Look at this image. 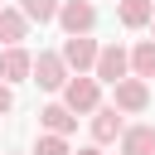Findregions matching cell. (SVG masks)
Wrapping results in <instances>:
<instances>
[{"mask_svg": "<svg viewBox=\"0 0 155 155\" xmlns=\"http://www.w3.org/2000/svg\"><path fill=\"white\" fill-rule=\"evenodd\" d=\"M111 107H116V111H145V107H150V87H145L140 78H121Z\"/></svg>", "mask_w": 155, "mask_h": 155, "instance_id": "cell-6", "label": "cell"}, {"mask_svg": "<svg viewBox=\"0 0 155 155\" xmlns=\"http://www.w3.org/2000/svg\"><path fill=\"white\" fill-rule=\"evenodd\" d=\"M121 155H155V126H126L121 131Z\"/></svg>", "mask_w": 155, "mask_h": 155, "instance_id": "cell-10", "label": "cell"}, {"mask_svg": "<svg viewBox=\"0 0 155 155\" xmlns=\"http://www.w3.org/2000/svg\"><path fill=\"white\" fill-rule=\"evenodd\" d=\"M10 111H15V92L0 82V116H10Z\"/></svg>", "mask_w": 155, "mask_h": 155, "instance_id": "cell-16", "label": "cell"}, {"mask_svg": "<svg viewBox=\"0 0 155 155\" xmlns=\"http://www.w3.org/2000/svg\"><path fill=\"white\" fill-rule=\"evenodd\" d=\"M121 131H126V126H121V111H116V107H97V111H92V140H97V145L116 140Z\"/></svg>", "mask_w": 155, "mask_h": 155, "instance_id": "cell-8", "label": "cell"}, {"mask_svg": "<svg viewBox=\"0 0 155 155\" xmlns=\"http://www.w3.org/2000/svg\"><path fill=\"white\" fill-rule=\"evenodd\" d=\"M150 44H155V15H150Z\"/></svg>", "mask_w": 155, "mask_h": 155, "instance_id": "cell-18", "label": "cell"}, {"mask_svg": "<svg viewBox=\"0 0 155 155\" xmlns=\"http://www.w3.org/2000/svg\"><path fill=\"white\" fill-rule=\"evenodd\" d=\"M58 24L68 29V39H82V34H92L97 10H92L87 0H63V5H58Z\"/></svg>", "mask_w": 155, "mask_h": 155, "instance_id": "cell-3", "label": "cell"}, {"mask_svg": "<svg viewBox=\"0 0 155 155\" xmlns=\"http://www.w3.org/2000/svg\"><path fill=\"white\" fill-rule=\"evenodd\" d=\"M126 63H131V73H136L140 82H145V78H155V44H150V39H140V44L126 53Z\"/></svg>", "mask_w": 155, "mask_h": 155, "instance_id": "cell-12", "label": "cell"}, {"mask_svg": "<svg viewBox=\"0 0 155 155\" xmlns=\"http://www.w3.org/2000/svg\"><path fill=\"white\" fill-rule=\"evenodd\" d=\"M34 155H73V150H68V140H63V136H39Z\"/></svg>", "mask_w": 155, "mask_h": 155, "instance_id": "cell-15", "label": "cell"}, {"mask_svg": "<svg viewBox=\"0 0 155 155\" xmlns=\"http://www.w3.org/2000/svg\"><path fill=\"white\" fill-rule=\"evenodd\" d=\"M0 10H5V5H0Z\"/></svg>", "mask_w": 155, "mask_h": 155, "instance_id": "cell-19", "label": "cell"}, {"mask_svg": "<svg viewBox=\"0 0 155 155\" xmlns=\"http://www.w3.org/2000/svg\"><path fill=\"white\" fill-rule=\"evenodd\" d=\"M150 5H155V0H150Z\"/></svg>", "mask_w": 155, "mask_h": 155, "instance_id": "cell-20", "label": "cell"}, {"mask_svg": "<svg viewBox=\"0 0 155 155\" xmlns=\"http://www.w3.org/2000/svg\"><path fill=\"white\" fill-rule=\"evenodd\" d=\"M29 63H34V53L5 48V53H0V82H5V87H10V82H24V78H29Z\"/></svg>", "mask_w": 155, "mask_h": 155, "instance_id": "cell-9", "label": "cell"}, {"mask_svg": "<svg viewBox=\"0 0 155 155\" xmlns=\"http://www.w3.org/2000/svg\"><path fill=\"white\" fill-rule=\"evenodd\" d=\"M58 58H63V68H73L78 78H87L92 63H97V39H87V34H82V39H68Z\"/></svg>", "mask_w": 155, "mask_h": 155, "instance_id": "cell-5", "label": "cell"}, {"mask_svg": "<svg viewBox=\"0 0 155 155\" xmlns=\"http://www.w3.org/2000/svg\"><path fill=\"white\" fill-rule=\"evenodd\" d=\"M58 5H63V0H19V15H24L29 24H34V19L48 24V19H58Z\"/></svg>", "mask_w": 155, "mask_h": 155, "instance_id": "cell-14", "label": "cell"}, {"mask_svg": "<svg viewBox=\"0 0 155 155\" xmlns=\"http://www.w3.org/2000/svg\"><path fill=\"white\" fill-rule=\"evenodd\" d=\"M29 78H34L44 92H63V82H68L73 73L63 68V58H58V53H39V58L29 63Z\"/></svg>", "mask_w": 155, "mask_h": 155, "instance_id": "cell-4", "label": "cell"}, {"mask_svg": "<svg viewBox=\"0 0 155 155\" xmlns=\"http://www.w3.org/2000/svg\"><path fill=\"white\" fill-rule=\"evenodd\" d=\"M63 107H68L73 116L97 111V107H102V87H97L92 78H68V82H63Z\"/></svg>", "mask_w": 155, "mask_h": 155, "instance_id": "cell-2", "label": "cell"}, {"mask_svg": "<svg viewBox=\"0 0 155 155\" xmlns=\"http://www.w3.org/2000/svg\"><path fill=\"white\" fill-rule=\"evenodd\" d=\"M24 39H29V19L5 5V10H0V44H5V48H24Z\"/></svg>", "mask_w": 155, "mask_h": 155, "instance_id": "cell-7", "label": "cell"}, {"mask_svg": "<svg viewBox=\"0 0 155 155\" xmlns=\"http://www.w3.org/2000/svg\"><path fill=\"white\" fill-rule=\"evenodd\" d=\"M39 121H44V131H48V136H63V140H68V131L78 126V116H73V111H68L63 102L44 107V111H39Z\"/></svg>", "mask_w": 155, "mask_h": 155, "instance_id": "cell-11", "label": "cell"}, {"mask_svg": "<svg viewBox=\"0 0 155 155\" xmlns=\"http://www.w3.org/2000/svg\"><path fill=\"white\" fill-rule=\"evenodd\" d=\"M150 15H155L150 0H121V24H126V29H145Z\"/></svg>", "mask_w": 155, "mask_h": 155, "instance_id": "cell-13", "label": "cell"}, {"mask_svg": "<svg viewBox=\"0 0 155 155\" xmlns=\"http://www.w3.org/2000/svg\"><path fill=\"white\" fill-rule=\"evenodd\" d=\"M78 155H102V145H82V150H78Z\"/></svg>", "mask_w": 155, "mask_h": 155, "instance_id": "cell-17", "label": "cell"}, {"mask_svg": "<svg viewBox=\"0 0 155 155\" xmlns=\"http://www.w3.org/2000/svg\"><path fill=\"white\" fill-rule=\"evenodd\" d=\"M126 73H131V63H126V48H121V44L97 48V63H92V82H97V87H102V82H111V87H116Z\"/></svg>", "mask_w": 155, "mask_h": 155, "instance_id": "cell-1", "label": "cell"}]
</instances>
